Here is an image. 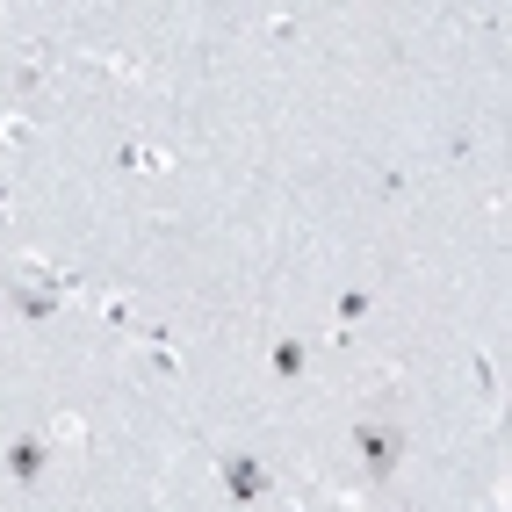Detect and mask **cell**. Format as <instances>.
I'll use <instances>...</instances> for the list:
<instances>
[{
	"label": "cell",
	"instance_id": "cell-6",
	"mask_svg": "<svg viewBox=\"0 0 512 512\" xmlns=\"http://www.w3.org/2000/svg\"><path fill=\"white\" fill-rule=\"evenodd\" d=\"M303 361H311V354H303L296 339H282V347H275V375H303Z\"/></svg>",
	"mask_w": 512,
	"mask_h": 512
},
{
	"label": "cell",
	"instance_id": "cell-8",
	"mask_svg": "<svg viewBox=\"0 0 512 512\" xmlns=\"http://www.w3.org/2000/svg\"><path fill=\"white\" fill-rule=\"evenodd\" d=\"M361 311H368V289H354V296H339V325H354Z\"/></svg>",
	"mask_w": 512,
	"mask_h": 512
},
{
	"label": "cell",
	"instance_id": "cell-1",
	"mask_svg": "<svg viewBox=\"0 0 512 512\" xmlns=\"http://www.w3.org/2000/svg\"><path fill=\"white\" fill-rule=\"evenodd\" d=\"M354 455H361V469L375 476V484H390L397 462H404V426H390V419H361V426H354Z\"/></svg>",
	"mask_w": 512,
	"mask_h": 512
},
{
	"label": "cell",
	"instance_id": "cell-2",
	"mask_svg": "<svg viewBox=\"0 0 512 512\" xmlns=\"http://www.w3.org/2000/svg\"><path fill=\"white\" fill-rule=\"evenodd\" d=\"M224 491H231L238 505H260V498H267V469H260L253 455H224Z\"/></svg>",
	"mask_w": 512,
	"mask_h": 512
},
{
	"label": "cell",
	"instance_id": "cell-5",
	"mask_svg": "<svg viewBox=\"0 0 512 512\" xmlns=\"http://www.w3.org/2000/svg\"><path fill=\"white\" fill-rule=\"evenodd\" d=\"M44 73H51V58H44V44H29V58L15 65V87H22V94H37V87H44Z\"/></svg>",
	"mask_w": 512,
	"mask_h": 512
},
{
	"label": "cell",
	"instance_id": "cell-7",
	"mask_svg": "<svg viewBox=\"0 0 512 512\" xmlns=\"http://www.w3.org/2000/svg\"><path fill=\"white\" fill-rule=\"evenodd\" d=\"M0 145L22 152V145H29V116H8V123H0Z\"/></svg>",
	"mask_w": 512,
	"mask_h": 512
},
{
	"label": "cell",
	"instance_id": "cell-4",
	"mask_svg": "<svg viewBox=\"0 0 512 512\" xmlns=\"http://www.w3.org/2000/svg\"><path fill=\"white\" fill-rule=\"evenodd\" d=\"M8 303H15L22 318H51V311H58V289H29V282H15Z\"/></svg>",
	"mask_w": 512,
	"mask_h": 512
},
{
	"label": "cell",
	"instance_id": "cell-3",
	"mask_svg": "<svg viewBox=\"0 0 512 512\" xmlns=\"http://www.w3.org/2000/svg\"><path fill=\"white\" fill-rule=\"evenodd\" d=\"M44 469H51V448H44L37 433H22L15 448H8V476H15V484H44Z\"/></svg>",
	"mask_w": 512,
	"mask_h": 512
}]
</instances>
